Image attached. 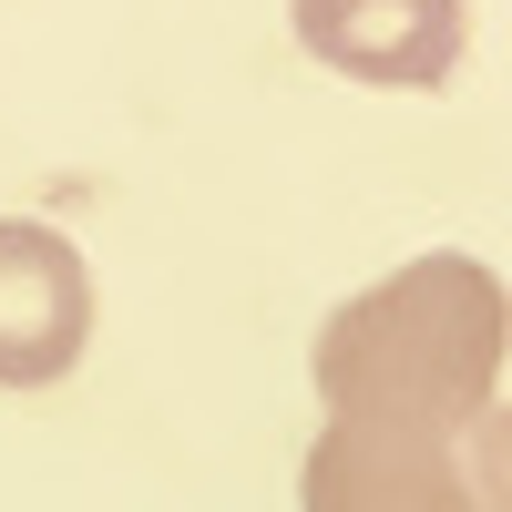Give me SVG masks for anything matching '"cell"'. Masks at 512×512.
<instances>
[{"label": "cell", "instance_id": "1", "mask_svg": "<svg viewBox=\"0 0 512 512\" xmlns=\"http://www.w3.org/2000/svg\"><path fill=\"white\" fill-rule=\"evenodd\" d=\"M502 359H512V287L482 256L441 246L328 308L318 400H328V420H390V431L461 441L492 410Z\"/></svg>", "mask_w": 512, "mask_h": 512}, {"label": "cell", "instance_id": "2", "mask_svg": "<svg viewBox=\"0 0 512 512\" xmlns=\"http://www.w3.org/2000/svg\"><path fill=\"white\" fill-rule=\"evenodd\" d=\"M93 349V267L62 226L0 216V390H52Z\"/></svg>", "mask_w": 512, "mask_h": 512}, {"label": "cell", "instance_id": "3", "mask_svg": "<svg viewBox=\"0 0 512 512\" xmlns=\"http://www.w3.org/2000/svg\"><path fill=\"white\" fill-rule=\"evenodd\" d=\"M308 512H482L461 441L441 431H390V420H328L297 461Z\"/></svg>", "mask_w": 512, "mask_h": 512}, {"label": "cell", "instance_id": "4", "mask_svg": "<svg viewBox=\"0 0 512 512\" xmlns=\"http://www.w3.org/2000/svg\"><path fill=\"white\" fill-rule=\"evenodd\" d=\"M287 31L328 72L379 82V93H441L472 41L461 0H287Z\"/></svg>", "mask_w": 512, "mask_h": 512}, {"label": "cell", "instance_id": "5", "mask_svg": "<svg viewBox=\"0 0 512 512\" xmlns=\"http://www.w3.org/2000/svg\"><path fill=\"white\" fill-rule=\"evenodd\" d=\"M461 472H472V502L482 512H512V410H482L472 420V461H461Z\"/></svg>", "mask_w": 512, "mask_h": 512}]
</instances>
